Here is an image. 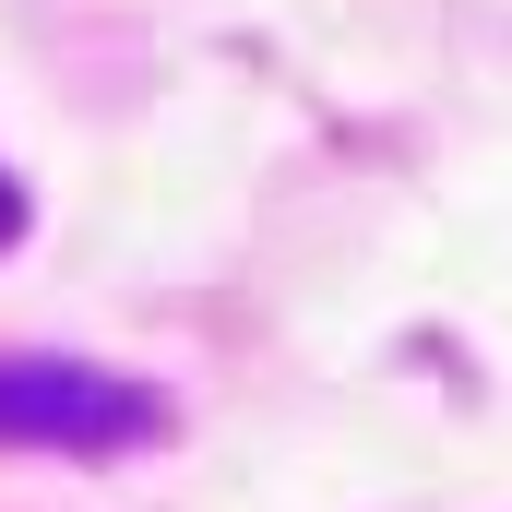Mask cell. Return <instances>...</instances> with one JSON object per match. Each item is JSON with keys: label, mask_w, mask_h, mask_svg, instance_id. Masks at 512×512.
I'll return each instance as SVG.
<instances>
[{"label": "cell", "mask_w": 512, "mask_h": 512, "mask_svg": "<svg viewBox=\"0 0 512 512\" xmlns=\"http://www.w3.org/2000/svg\"><path fill=\"white\" fill-rule=\"evenodd\" d=\"M155 405L108 370H72V358H12L0 370V441H60V453H108V441H143Z\"/></svg>", "instance_id": "cell-1"}]
</instances>
